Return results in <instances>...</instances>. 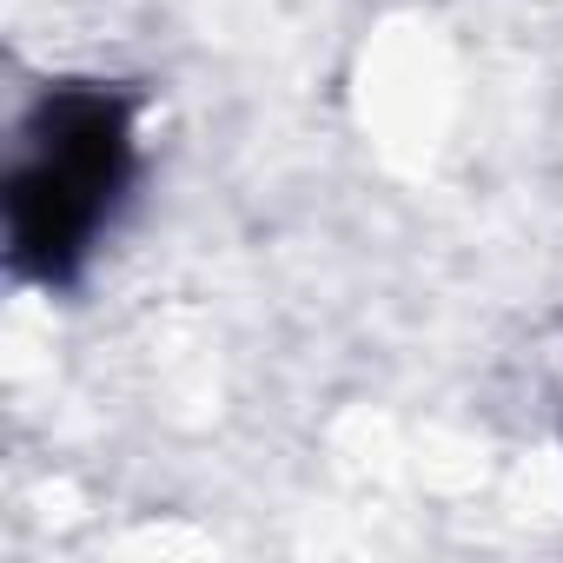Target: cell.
Here are the masks:
<instances>
[{"label":"cell","instance_id":"6da1fadb","mask_svg":"<svg viewBox=\"0 0 563 563\" xmlns=\"http://www.w3.org/2000/svg\"><path fill=\"white\" fill-rule=\"evenodd\" d=\"M140 186V100L120 80H47L0 179L8 272L34 292H74Z\"/></svg>","mask_w":563,"mask_h":563}]
</instances>
